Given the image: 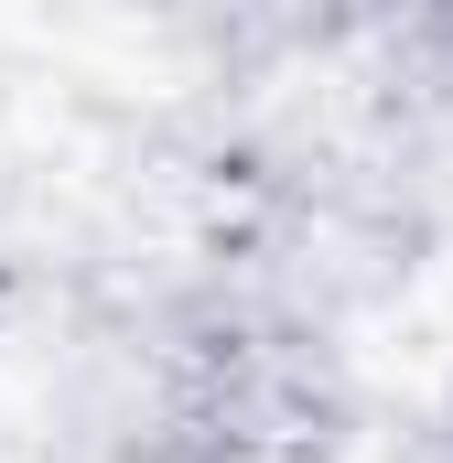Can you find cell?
Instances as JSON below:
<instances>
[{
    "label": "cell",
    "mask_w": 453,
    "mask_h": 463,
    "mask_svg": "<svg viewBox=\"0 0 453 463\" xmlns=\"http://www.w3.org/2000/svg\"><path fill=\"white\" fill-rule=\"evenodd\" d=\"M130 463H335L345 366L313 313L217 280L140 335V377L119 399Z\"/></svg>",
    "instance_id": "1"
}]
</instances>
